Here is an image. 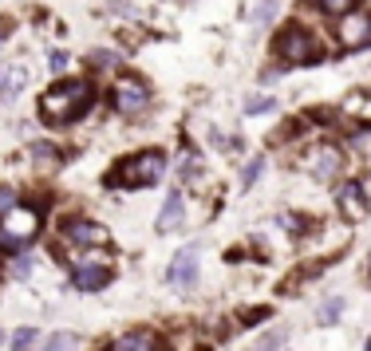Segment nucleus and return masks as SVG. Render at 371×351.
<instances>
[{
    "mask_svg": "<svg viewBox=\"0 0 371 351\" xmlns=\"http://www.w3.org/2000/svg\"><path fill=\"white\" fill-rule=\"evenodd\" d=\"M91 99H95V87L83 83V79H67V83H56L51 91L40 95V115L48 122H75L91 107Z\"/></svg>",
    "mask_w": 371,
    "mask_h": 351,
    "instance_id": "1",
    "label": "nucleus"
},
{
    "mask_svg": "<svg viewBox=\"0 0 371 351\" xmlns=\"http://www.w3.org/2000/svg\"><path fill=\"white\" fill-rule=\"evenodd\" d=\"M40 225H44V218H40V209L32 206H13L0 213V249H24L32 237L40 233Z\"/></svg>",
    "mask_w": 371,
    "mask_h": 351,
    "instance_id": "2",
    "label": "nucleus"
},
{
    "mask_svg": "<svg viewBox=\"0 0 371 351\" xmlns=\"http://www.w3.org/2000/svg\"><path fill=\"white\" fill-rule=\"evenodd\" d=\"M67 261H72V284L79 292H99L111 284V265L107 256H99V249H79V256Z\"/></svg>",
    "mask_w": 371,
    "mask_h": 351,
    "instance_id": "3",
    "label": "nucleus"
},
{
    "mask_svg": "<svg viewBox=\"0 0 371 351\" xmlns=\"http://www.w3.org/2000/svg\"><path fill=\"white\" fill-rule=\"evenodd\" d=\"M166 174V154L162 150H142V154L126 158L123 166L115 170V178L123 186H154Z\"/></svg>",
    "mask_w": 371,
    "mask_h": 351,
    "instance_id": "4",
    "label": "nucleus"
},
{
    "mask_svg": "<svg viewBox=\"0 0 371 351\" xmlns=\"http://www.w3.org/2000/svg\"><path fill=\"white\" fill-rule=\"evenodd\" d=\"M60 237L72 245V249H107V241H111V233L91 218H67L60 225Z\"/></svg>",
    "mask_w": 371,
    "mask_h": 351,
    "instance_id": "5",
    "label": "nucleus"
},
{
    "mask_svg": "<svg viewBox=\"0 0 371 351\" xmlns=\"http://www.w3.org/2000/svg\"><path fill=\"white\" fill-rule=\"evenodd\" d=\"M277 56H285L281 67H292V63H312L316 60V40L304 32V28H285L281 40H277Z\"/></svg>",
    "mask_w": 371,
    "mask_h": 351,
    "instance_id": "6",
    "label": "nucleus"
},
{
    "mask_svg": "<svg viewBox=\"0 0 371 351\" xmlns=\"http://www.w3.org/2000/svg\"><path fill=\"white\" fill-rule=\"evenodd\" d=\"M198 265H201L198 245L178 249L174 261H170V268H166V284H170V288H194V284H198Z\"/></svg>",
    "mask_w": 371,
    "mask_h": 351,
    "instance_id": "7",
    "label": "nucleus"
},
{
    "mask_svg": "<svg viewBox=\"0 0 371 351\" xmlns=\"http://www.w3.org/2000/svg\"><path fill=\"white\" fill-rule=\"evenodd\" d=\"M300 166L308 170L312 178L332 182V178H340V170H344V154H340L336 146H316V150H308V154H304V162H300Z\"/></svg>",
    "mask_w": 371,
    "mask_h": 351,
    "instance_id": "8",
    "label": "nucleus"
},
{
    "mask_svg": "<svg viewBox=\"0 0 371 351\" xmlns=\"http://www.w3.org/2000/svg\"><path fill=\"white\" fill-rule=\"evenodd\" d=\"M115 107L123 111V115H138V111L150 107V87L142 83V79H119L115 83Z\"/></svg>",
    "mask_w": 371,
    "mask_h": 351,
    "instance_id": "9",
    "label": "nucleus"
},
{
    "mask_svg": "<svg viewBox=\"0 0 371 351\" xmlns=\"http://www.w3.org/2000/svg\"><path fill=\"white\" fill-rule=\"evenodd\" d=\"M340 20H344V24H340V44H344L347 51L368 48V44H371V16L352 8V13L340 16Z\"/></svg>",
    "mask_w": 371,
    "mask_h": 351,
    "instance_id": "10",
    "label": "nucleus"
},
{
    "mask_svg": "<svg viewBox=\"0 0 371 351\" xmlns=\"http://www.w3.org/2000/svg\"><path fill=\"white\" fill-rule=\"evenodd\" d=\"M336 206L344 209L347 221H363V218H368V197H363L359 182H340V186H336Z\"/></svg>",
    "mask_w": 371,
    "mask_h": 351,
    "instance_id": "11",
    "label": "nucleus"
},
{
    "mask_svg": "<svg viewBox=\"0 0 371 351\" xmlns=\"http://www.w3.org/2000/svg\"><path fill=\"white\" fill-rule=\"evenodd\" d=\"M28 87V67L24 63H0V95L13 99Z\"/></svg>",
    "mask_w": 371,
    "mask_h": 351,
    "instance_id": "12",
    "label": "nucleus"
},
{
    "mask_svg": "<svg viewBox=\"0 0 371 351\" xmlns=\"http://www.w3.org/2000/svg\"><path fill=\"white\" fill-rule=\"evenodd\" d=\"M182 218H186V197L170 194V197H166V206H162V218L154 221V229H158V233H174L178 225H182Z\"/></svg>",
    "mask_w": 371,
    "mask_h": 351,
    "instance_id": "13",
    "label": "nucleus"
},
{
    "mask_svg": "<svg viewBox=\"0 0 371 351\" xmlns=\"http://www.w3.org/2000/svg\"><path fill=\"white\" fill-rule=\"evenodd\" d=\"M111 351H158V336L154 332H126L111 343Z\"/></svg>",
    "mask_w": 371,
    "mask_h": 351,
    "instance_id": "14",
    "label": "nucleus"
},
{
    "mask_svg": "<svg viewBox=\"0 0 371 351\" xmlns=\"http://www.w3.org/2000/svg\"><path fill=\"white\" fill-rule=\"evenodd\" d=\"M344 316V300L340 296H328V300L320 304V312H316V324H336Z\"/></svg>",
    "mask_w": 371,
    "mask_h": 351,
    "instance_id": "15",
    "label": "nucleus"
},
{
    "mask_svg": "<svg viewBox=\"0 0 371 351\" xmlns=\"http://www.w3.org/2000/svg\"><path fill=\"white\" fill-rule=\"evenodd\" d=\"M72 348H75L72 332H51V336L44 339V348H40V351H72Z\"/></svg>",
    "mask_w": 371,
    "mask_h": 351,
    "instance_id": "16",
    "label": "nucleus"
},
{
    "mask_svg": "<svg viewBox=\"0 0 371 351\" xmlns=\"http://www.w3.org/2000/svg\"><path fill=\"white\" fill-rule=\"evenodd\" d=\"M36 339H40L36 327H20L13 336V351H36Z\"/></svg>",
    "mask_w": 371,
    "mask_h": 351,
    "instance_id": "17",
    "label": "nucleus"
},
{
    "mask_svg": "<svg viewBox=\"0 0 371 351\" xmlns=\"http://www.w3.org/2000/svg\"><path fill=\"white\" fill-rule=\"evenodd\" d=\"M316 8L328 16H347L352 8H356V0H316Z\"/></svg>",
    "mask_w": 371,
    "mask_h": 351,
    "instance_id": "18",
    "label": "nucleus"
},
{
    "mask_svg": "<svg viewBox=\"0 0 371 351\" xmlns=\"http://www.w3.org/2000/svg\"><path fill=\"white\" fill-rule=\"evenodd\" d=\"M277 8H281V0H261L257 8H253V24H269L272 16H277Z\"/></svg>",
    "mask_w": 371,
    "mask_h": 351,
    "instance_id": "19",
    "label": "nucleus"
},
{
    "mask_svg": "<svg viewBox=\"0 0 371 351\" xmlns=\"http://www.w3.org/2000/svg\"><path fill=\"white\" fill-rule=\"evenodd\" d=\"M281 343H285V332H269V336H261L249 351H281Z\"/></svg>",
    "mask_w": 371,
    "mask_h": 351,
    "instance_id": "20",
    "label": "nucleus"
},
{
    "mask_svg": "<svg viewBox=\"0 0 371 351\" xmlns=\"http://www.w3.org/2000/svg\"><path fill=\"white\" fill-rule=\"evenodd\" d=\"M261 170H265V158H253V162H249V166L245 170H241V182H245V186H253V182H257V178H261Z\"/></svg>",
    "mask_w": 371,
    "mask_h": 351,
    "instance_id": "21",
    "label": "nucleus"
},
{
    "mask_svg": "<svg viewBox=\"0 0 371 351\" xmlns=\"http://www.w3.org/2000/svg\"><path fill=\"white\" fill-rule=\"evenodd\" d=\"M277 103H272L269 95H257V99H249L245 103V115H265V111H272Z\"/></svg>",
    "mask_w": 371,
    "mask_h": 351,
    "instance_id": "22",
    "label": "nucleus"
},
{
    "mask_svg": "<svg viewBox=\"0 0 371 351\" xmlns=\"http://www.w3.org/2000/svg\"><path fill=\"white\" fill-rule=\"evenodd\" d=\"M178 174H182V182H190V178H198V174H201V162H198V158H182Z\"/></svg>",
    "mask_w": 371,
    "mask_h": 351,
    "instance_id": "23",
    "label": "nucleus"
},
{
    "mask_svg": "<svg viewBox=\"0 0 371 351\" xmlns=\"http://www.w3.org/2000/svg\"><path fill=\"white\" fill-rule=\"evenodd\" d=\"M91 67H99V72L115 67V51H95V56H91Z\"/></svg>",
    "mask_w": 371,
    "mask_h": 351,
    "instance_id": "24",
    "label": "nucleus"
},
{
    "mask_svg": "<svg viewBox=\"0 0 371 351\" xmlns=\"http://www.w3.org/2000/svg\"><path fill=\"white\" fill-rule=\"evenodd\" d=\"M51 72H56V75H60V72H67V63H72V60H67V51H51Z\"/></svg>",
    "mask_w": 371,
    "mask_h": 351,
    "instance_id": "25",
    "label": "nucleus"
},
{
    "mask_svg": "<svg viewBox=\"0 0 371 351\" xmlns=\"http://www.w3.org/2000/svg\"><path fill=\"white\" fill-rule=\"evenodd\" d=\"M13 272L16 277H28V272H32V256H20V261L13 265Z\"/></svg>",
    "mask_w": 371,
    "mask_h": 351,
    "instance_id": "26",
    "label": "nucleus"
},
{
    "mask_svg": "<svg viewBox=\"0 0 371 351\" xmlns=\"http://www.w3.org/2000/svg\"><path fill=\"white\" fill-rule=\"evenodd\" d=\"M16 206V194L13 190H0V213H4V209H13Z\"/></svg>",
    "mask_w": 371,
    "mask_h": 351,
    "instance_id": "27",
    "label": "nucleus"
},
{
    "mask_svg": "<svg viewBox=\"0 0 371 351\" xmlns=\"http://www.w3.org/2000/svg\"><path fill=\"white\" fill-rule=\"evenodd\" d=\"M0 343H4V332H0Z\"/></svg>",
    "mask_w": 371,
    "mask_h": 351,
    "instance_id": "28",
    "label": "nucleus"
}]
</instances>
